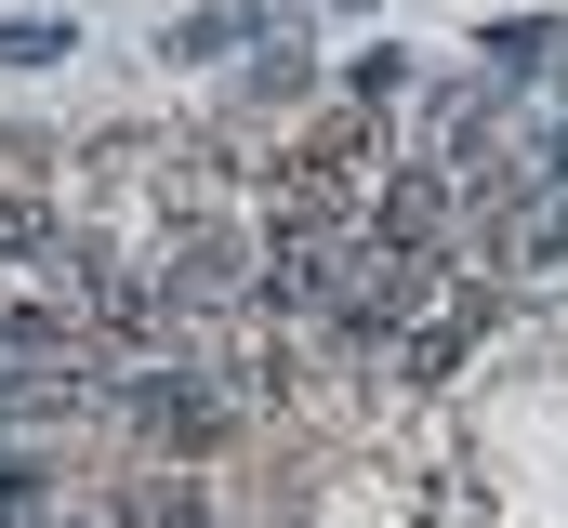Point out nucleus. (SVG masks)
Segmentation results:
<instances>
[{
    "label": "nucleus",
    "mask_w": 568,
    "mask_h": 528,
    "mask_svg": "<svg viewBox=\"0 0 568 528\" xmlns=\"http://www.w3.org/2000/svg\"><path fill=\"white\" fill-rule=\"evenodd\" d=\"M80 370V331L53 317V304H0V396H40Z\"/></svg>",
    "instance_id": "nucleus-3"
},
{
    "label": "nucleus",
    "mask_w": 568,
    "mask_h": 528,
    "mask_svg": "<svg viewBox=\"0 0 568 528\" xmlns=\"http://www.w3.org/2000/svg\"><path fill=\"white\" fill-rule=\"evenodd\" d=\"M225 40H252V13H185V27H172V53H185V67H199V53H225Z\"/></svg>",
    "instance_id": "nucleus-8"
},
{
    "label": "nucleus",
    "mask_w": 568,
    "mask_h": 528,
    "mask_svg": "<svg viewBox=\"0 0 568 528\" xmlns=\"http://www.w3.org/2000/svg\"><path fill=\"white\" fill-rule=\"evenodd\" d=\"M239 291H265L252 238H185V252L159 264V304H239Z\"/></svg>",
    "instance_id": "nucleus-4"
},
{
    "label": "nucleus",
    "mask_w": 568,
    "mask_h": 528,
    "mask_svg": "<svg viewBox=\"0 0 568 528\" xmlns=\"http://www.w3.org/2000/svg\"><path fill=\"white\" fill-rule=\"evenodd\" d=\"M476 53H489V67H542V53H556V27H542V13H516V27H489Z\"/></svg>",
    "instance_id": "nucleus-7"
},
{
    "label": "nucleus",
    "mask_w": 568,
    "mask_h": 528,
    "mask_svg": "<svg viewBox=\"0 0 568 528\" xmlns=\"http://www.w3.org/2000/svg\"><path fill=\"white\" fill-rule=\"evenodd\" d=\"M410 304H424V264H410V252H384V238H357L344 291H331V317H344L357 344H384V331H410Z\"/></svg>",
    "instance_id": "nucleus-2"
},
{
    "label": "nucleus",
    "mask_w": 568,
    "mask_h": 528,
    "mask_svg": "<svg viewBox=\"0 0 568 528\" xmlns=\"http://www.w3.org/2000/svg\"><path fill=\"white\" fill-rule=\"evenodd\" d=\"M463 344H476V291H463V304H436L424 331H410V384H449V370H463Z\"/></svg>",
    "instance_id": "nucleus-5"
},
{
    "label": "nucleus",
    "mask_w": 568,
    "mask_h": 528,
    "mask_svg": "<svg viewBox=\"0 0 568 528\" xmlns=\"http://www.w3.org/2000/svg\"><path fill=\"white\" fill-rule=\"evenodd\" d=\"M449 212H463V185H449V172H384V185H371V238H384V252H410V264H436L449 252Z\"/></svg>",
    "instance_id": "nucleus-1"
},
{
    "label": "nucleus",
    "mask_w": 568,
    "mask_h": 528,
    "mask_svg": "<svg viewBox=\"0 0 568 528\" xmlns=\"http://www.w3.org/2000/svg\"><path fill=\"white\" fill-rule=\"evenodd\" d=\"M53 53H80L67 13H13V27H0V67H53Z\"/></svg>",
    "instance_id": "nucleus-6"
}]
</instances>
